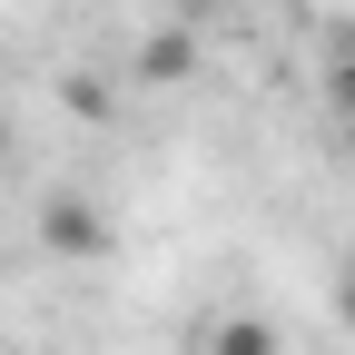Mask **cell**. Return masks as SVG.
<instances>
[{
    "label": "cell",
    "mask_w": 355,
    "mask_h": 355,
    "mask_svg": "<svg viewBox=\"0 0 355 355\" xmlns=\"http://www.w3.org/2000/svg\"><path fill=\"white\" fill-rule=\"evenodd\" d=\"M40 247H50V257H109V217L89 198H50V207H40Z\"/></svg>",
    "instance_id": "cell-1"
},
{
    "label": "cell",
    "mask_w": 355,
    "mask_h": 355,
    "mask_svg": "<svg viewBox=\"0 0 355 355\" xmlns=\"http://www.w3.org/2000/svg\"><path fill=\"white\" fill-rule=\"evenodd\" d=\"M207 355H277V326H266V316H217L207 326Z\"/></svg>",
    "instance_id": "cell-3"
},
{
    "label": "cell",
    "mask_w": 355,
    "mask_h": 355,
    "mask_svg": "<svg viewBox=\"0 0 355 355\" xmlns=\"http://www.w3.org/2000/svg\"><path fill=\"white\" fill-rule=\"evenodd\" d=\"M336 306H345V326H355V266H345V286H336Z\"/></svg>",
    "instance_id": "cell-5"
},
{
    "label": "cell",
    "mask_w": 355,
    "mask_h": 355,
    "mask_svg": "<svg viewBox=\"0 0 355 355\" xmlns=\"http://www.w3.org/2000/svg\"><path fill=\"white\" fill-rule=\"evenodd\" d=\"M0 158H10V148H0Z\"/></svg>",
    "instance_id": "cell-6"
},
{
    "label": "cell",
    "mask_w": 355,
    "mask_h": 355,
    "mask_svg": "<svg viewBox=\"0 0 355 355\" xmlns=\"http://www.w3.org/2000/svg\"><path fill=\"white\" fill-rule=\"evenodd\" d=\"M326 99H336V109H345V119H355V50H345V60H336V79H326Z\"/></svg>",
    "instance_id": "cell-4"
},
{
    "label": "cell",
    "mask_w": 355,
    "mask_h": 355,
    "mask_svg": "<svg viewBox=\"0 0 355 355\" xmlns=\"http://www.w3.org/2000/svg\"><path fill=\"white\" fill-rule=\"evenodd\" d=\"M188 69H198V40L188 30H148L139 40V79H188Z\"/></svg>",
    "instance_id": "cell-2"
}]
</instances>
